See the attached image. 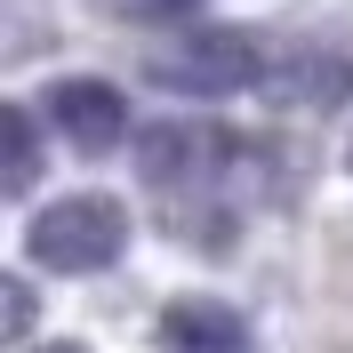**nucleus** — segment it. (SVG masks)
<instances>
[{"label": "nucleus", "instance_id": "f257e3e1", "mask_svg": "<svg viewBox=\"0 0 353 353\" xmlns=\"http://www.w3.org/2000/svg\"><path fill=\"white\" fill-rule=\"evenodd\" d=\"M129 241V209L112 193H65L24 225V257L48 273H105Z\"/></svg>", "mask_w": 353, "mask_h": 353}, {"label": "nucleus", "instance_id": "f03ea898", "mask_svg": "<svg viewBox=\"0 0 353 353\" xmlns=\"http://www.w3.org/2000/svg\"><path fill=\"white\" fill-rule=\"evenodd\" d=\"M153 81L176 97H233V88L265 81V41L257 32H233V24H209V32H185L176 48L153 57Z\"/></svg>", "mask_w": 353, "mask_h": 353}, {"label": "nucleus", "instance_id": "7ed1b4c3", "mask_svg": "<svg viewBox=\"0 0 353 353\" xmlns=\"http://www.w3.org/2000/svg\"><path fill=\"white\" fill-rule=\"evenodd\" d=\"M41 105H48V121H57L81 153H112V145L129 137V97L112 81H57Z\"/></svg>", "mask_w": 353, "mask_h": 353}, {"label": "nucleus", "instance_id": "20e7f679", "mask_svg": "<svg viewBox=\"0 0 353 353\" xmlns=\"http://www.w3.org/2000/svg\"><path fill=\"white\" fill-rule=\"evenodd\" d=\"M161 353H249V330L217 297H185L161 313Z\"/></svg>", "mask_w": 353, "mask_h": 353}, {"label": "nucleus", "instance_id": "39448f33", "mask_svg": "<svg viewBox=\"0 0 353 353\" xmlns=\"http://www.w3.org/2000/svg\"><path fill=\"white\" fill-rule=\"evenodd\" d=\"M209 153H217V145H209L201 129H185V121H169V129H145V137H137V161H145V176H153V185L193 176Z\"/></svg>", "mask_w": 353, "mask_h": 353}, {"label": "nucleus", "instance_id": "423d86ee", "mask_svg": "<svg viewBox=\"0 0 353 353\" xmlns=\"http://www.w3.org/2000/svg\"><path fill=\"white\" fill-rule=\"evenodd\" d=\"M281 88L297 97V105H337V97L353 88V65H345V57H321V48H305V57L281 72Z\"/></svg>", "mask_w": 353, "mask_h": 353}, {"label": "nucleus", "instance_id": "0eeeda50", "mask_svg": "<svg viewBox=\"0 0 353 353\" xmlns=\"http://www.w3.org/2000/svg\"><path fill=\"white\" fill-rule=\"evenodd\" d=\"M32 176H41V145H32V112L24 105H8V185H32Z\"/></svg>", "mask_w": 353, "mask_h": 353}, {"label": "nucleus", "instance_id": "6e6552de", "mask_svg": "<svg viewBox=\"0 0 353 353\" xmlns=\"http://www.w3.org/2000/svg\"><path fill=\"white\" fill-rule=\"evenodd\" d=\"M121 17H137V24H193L201 17V0H112Z\"/></svg>", "mask_w": 353, "mask_h": 353}, {"label": "nucleus", "instance_id": "1a4fd4ad", "mask_svg": "<svg viewBox=\"0 0 353 353\" xmlns=\"http://www.w3.org/2000/svg\"><path fill=\"white\" fill-rule=\"evenodd\" d=\"M0 297H8V337H24V321H32V297H24V281H8Z\"/></svg>", "mask_w": 353, "mask_h": 353}, {"label": "nucleus", "instance_id": "9d476101", "mask_svg": "<svg viewBox=\"0 0 353 353\" xmlns=\"http://www.w3.org/2000/svg\"><path fill=\"white\" fill-rule=\"evenodd\" d=\"M41 353H88V345H41Z\"/></svg>", "mask_w": 353, "mask_h": 353}, {"label": "nucleus", "instance_id": "9b49d317", "mask_svg": "<svg viewBox=\"0 0 353 353\" xmlns=\"http://www.w3.org/2000/svg\"><path fill=\"white\" fill-rule=\"evenodd\" d=\"M345 161H353V145H345Z\"/></svg>", "mask_w": 353, "mask_h": 353}]
</instances>
